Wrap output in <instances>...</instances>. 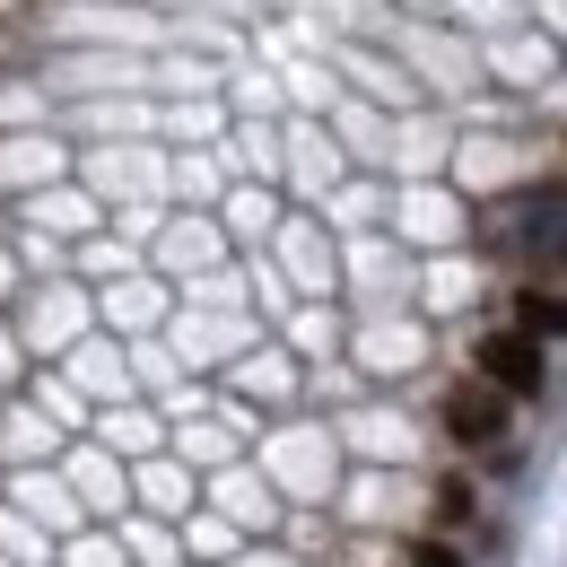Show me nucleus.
Returning a JSON list of instances; mask_svg holds the SVG:
<instances>
[{"mask_svg":"<svg viewBox=\"0 0 567 567\" xmlns=\"http://www.w3.org/2000/svg\"><path fill=\"white\" fill-rule=\"evenodd\" d=\"M472 367H481V384H497L506 402H533V393L550 384V358H542V341H533V332H481Z\"/></svg>","mask_w":567,"mask_h":567,"instance_id":"1","label":"nucleus"},{"mask_svg":"<svg viewBox=\"0 0 567 567\" xmlns=\"http://www.w3.org/2000/svg\"><path fill=\"white\" fill-rule=\"evenodd\" d=\"M506 411H515V402H506L497 384H454V393H445V436H454V445H497V436H506Z\"/></svg>","mask_w":567,"mask_h":567,"instance_id":"2","label":"nucleus"},{"mask_svg":"<svg viewBox=\"0 0 567 567\" xmlns=\"http://www.w3.org/2000/svg\"><path fill=\"white\" fill-rule=\"evenodd\" d=\"M524 254H533V262L567 254V184H550V193L524 202Z\"/></svg>","mask_w":567,"mask_h":567,"instance_id":"3","label":"nucleus"},{"mask_svg":"<svg viewBox=\"0 0 567 567\" xmlns=\"http://www.w3.org/2000/svg\"><path fill=\"white\" fill-rule=\"evenodd\" d=\"M515 315H524L515 332H533V341H542V332H567V297H542V288H533V297H524Z\"/></svg>","mask_w":567,"mask_h":567,"instance_id":"4","label":"nucleus"},{"mask_svg":"<svg viewBox=\"0 0 567 567\" xmlns=\"http://www.w3.org/2000/svg\"><path fill=\"white\" fill-rule=\"evenodd\" d=\"M393 567H463V559H454V542H411Z\"/></svg>","mask_w":567,"mask_h":567,"instance_id":"5","label":"nucleus"}]
</instances>
